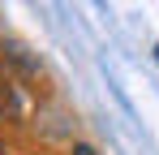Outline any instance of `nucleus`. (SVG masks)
Here are the masks:
<instances>
[{"instance_id":"obj_1","label":"nucleus","mask_w":159,"mask_h":155,"mask_svg":"<svg viewBox=\"0 0 159 155\" xmlns=\"http://www.w3.org/2000/svg\"><path fill=\"white\" fill-rule=\"evenodd\" d=\"M17 108H22V103H17V91H13V82L0 73V116H17Z\"/></svg>"},{"instance_id":"obj_2","label":"nucleus","mask_w":159,"mask_h":155,"mask_svg":"<svg viewBox=\"0 0 159 155\" xmlns=\"http://www.w3.org/2000/svg\"><path fill=\"white\" fill-rule=\"evenodd\" d=\"M73 155H95V147H86V142H78V147H73Z\"/></svg>"},{"instance_id":"obj_3","label":"nucleus","mask_w":159,"mask_h":155,"mask_svg":"<svg viewBox=\"0 0 159 155\" xmlns=\"http://www.w3.org/2000/svg\"><path fill=\"white\" fill-rule=\"evenodd\" d=\"M0 155H4V147H0Z\"/></svg>"},{"instance_id":"obj_4","label":"nucleus","mask_w":159,"mask_h":155,"mask_svg":"<svg viewBox=\"0 0 159 155\" xmlns=\"http://www.w3.org/2000/svg\"><path fill=\"white\" fill-rule=\"evenodd\" d=\"M155 56H159V48H155Z\"/></svg>"}]
</instances>
